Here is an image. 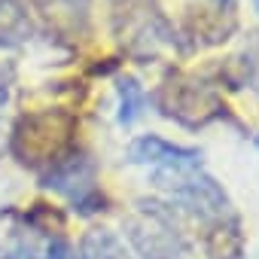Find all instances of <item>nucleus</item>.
I'll use <instances>...</instances> for the list:
<instances>
[{
    "mask_svg": "<svg viewBox=\"0 0 259 259\" xmlns=\"http://www.w3.org/2000/svg\"><path fill=\"white\" fill-rule=\"evenodd\" d=\"M153 183L159 189L168 192V198L174 204H180L183 210L201 217V220H223L229 217V198L223 192V186L201 174L198 168H162L153 174Z\"/></svg>",
    "mask_w": 259,
    "mask_h": 259,
    "instance_id": "nucleus-1",
    "label": "nucleus"
},
{
    "mask_svg": "<svg viewBox=\"0 0 259 259\" xmlns=\"http://www.w3.org/2000/svg\"><path fill=\"white\" fill-rule=\"evenodd\" d=\"M73 132V119L67 113H34L25 116L13 132V153L25 165L55 162Z\"/></svg>",
    "mask_w": 259,
    "mask_h": 259,
    "instance_id": "nucleus-2",
    "label": "nucleus"
},
{
    "mask_svg": "<svg viewBox=\"0 0 259 259\" xmlns=\"http://www.w3.org/2000/svg\"><path fill=\"white\" fill-rule=\"evenodd\" d=\"M125 235L132 247L141 253V259H177L186 250V241L174 226V217L159 204H150L141 210V217L128 220Z\"/></svg>",
    "mask_w": 259,
    "mask_h": 259,
    "instance_id": "nucleus-3",
    "label": "nucleus"
},
{
    "mask_svg": "<svg viewBox=\"0 0 259 259\" xmlns=\"http://www.w3.org/2000/svg\"><path fill=\"white\" fill-rule=\"evenodd\" d=\"M43 186L67 195L82 213H95L104 204V195L95 186V162L82 153H70V156H58L49 168V174L43 177Z\"/></svg>",
    "mask_w": 259,
    "mask_h": 259,
    "instance_id": "nucleus-4",
    "label": "nucleus"
},
{
    "mask_svg": "<svg viewBox=\"0 0 259 259\" xmlns=\"http://www.w3.org/2000/svg\"><path fill=\"white\" fill-rule=\"evenodd\" d=\"M159 107H162L165 116H171L183 125H204V122L217 119L226 110L223 101L207 85L192 82V79H174V82L162 85Z\"/></svg>",
    "mask_w": 259,
    "mask_h": 259,
    "instance_id": "nucleus-5",
    "label": "nucleus"
},
{
    "mask_svg": "<svg viewBox=\"0 0 259 259\" xmlns=\"http://www.w3.org/2000/svg\"><path fill=\"white\" fill-rule=\"evenodd\" d=\"M128 162L162 165V168H201V153L192 147H177L159 135H144L128 147Z\"/></svg>",
    "mask_w": 259,
    "mask_h": 259,
    "instance_id": "nucleus-6",
    "label": "nucleus"
},
{
    "mask_svg": "<svg viewBox=\"0 0 259 259\" xmlns=\"http://www.w3.org/2000/svg\"><path fill=\"white\" fill-rule=\"evenodd\" d=\"M34 25L22 0H0V49H16L31 37Z\"/></svg>",
    "mask_w": 259,
    "mask_h": 259,
    "instance_id": "nucleus-7",
    "label": "nucleus"
},
{
    "mask_svg": "<svg viewBox=\"0 0 259 259\" xmlns=\"http://www.w3.org/2000/svg\"><path fill=\"white\" fill-rule=\"evenodd\" d=\"M207 256L210 259H241L244 253V238H241V226L235 217H223L213 223V229L207 232Z\"/></svg>",
    "mask_w": 259,
    "mask_h": 259,
    "instance_id": "nucleus-8",
    "label": "nucleus"
},
{
    "mask_svg": "<svg viewBox=\"0 0 259 259\" xmlns=\"http://www.w3.org/2000/svg\"><path fill=\"white\" fill-rule=\"evenodd\" d=\"M79 259H128V253L110 229H92L79 241Z\"/></svg>",
    "mask_w": 259,
    "mask_h": 259,
    "instance_id": "nucleus-9",
    "label": "nucleus"
},
{
    "mask_svg": "<svg viewBox=\"0 0 259 259\" xmlns=\"http://www.w3.org/2000/svg\"><path fill=\"white\" fill-rule=\"evenodd\" d=\"M119 101H122V110H119V122L122 125H132L144 113L147 95H144V89H141V82L135 76H122L119 79Z\"/></svg>",
    "mask_w": 259,
    "mask_h": 259,
    "instance_id": "nucleus-10",
    "label": "nucleus"
},
{
    "mask_svg": "<svg viewBox=\"0 0 259 259\" xmlns=\"http://www.w3.org/2000/svg\"><path fill=\"white\" fill-rule=\"evenodd\" d=\"M46 259H73V250H70V244H67L64 238H55V241L49 244Z\"/></svg>",
    "mask_w": 259,
    "mask_h": 259,
    "instance_id": "nucleus-11",
    "label": "nucleus"
},
{
    "mask_svg": "<svg viewBox=\"0 0 259 259\" xmlns=\"http://www.w3.org/2000/svg\"><path fill=\"white\" fill-rule=\"evenodd\" d=\"M7 101H10V73L4 70V64H0V107Z\"/></svg>",
    "mask_w": 259,
    "mask_h": 259,
    "instance_id": "nucleus-12",
    "label": "nucleus"
},
{
    "mask_svg": "<svg viewBox=\"0 0 259 259\" xmlns=\"http://www.w3.org/2000/svg\"><path fill=\"white\" fill-rule=\"evenodd\" d=\"M4 259H37V253H34V247H25V244H22V247H16L13 253H7Z\"/></svg>",
    "mask_w": 259,
    "mask_h": 259,
    "instance_id": "nucleus-13",
    "label": "nucleus"
},
{
    "mask_svg": "<svg viewBox=\"0 0 259 259\" xmlns=\"http://www.w3.org/2000/svg\"><path fill=\"white\" fill-rule=\"evenodd\" d=\"M55 4H64L70 13H85L89 10V0H55Z\"/></svg>",
    "mask_w": 259,
    "mask_h": 259,
    "instance_id": "nucleus-14",
    "label": "nucleus"
},
{
    "mask_svg": "<svg viewBox=\"0 0 259 259\" xmlns=\"http://www.w3.org/2000/svg\"><path fill=\"white\" fill-rule=\"evenodd\" d=\"M0 153H4V135H0Z\"/></svg>",
    "mask_w": 259,
    "mask_h": 259,
    "instance_id": "nucleus-15",
    "label": "nucleus"
},
{
    "mask_svg": "<svg viewBox=\"0 0 259 259\" xmlns=\"http://www.w3.org/2000/svg\"><path fill=\"white\" fill-rule=\"evenodd\" d=\"M253 7H256V13H259V0H253Z\"/></svg>",
    "mask_w": 259,
    "mask_h": 259,
    "instance_id": "nucleus-16",
    "label": "nucleus"
},
{
    "mask_svg": "<svg viewBox=\"0 0 259 259\" xmlns=\"http://www.w3.org/2000/svg\"><path fill=\"white\" fill-rule=\"evenodd\" d=\"M256 141H259V138H256Z\"/></svg>",
    "mask_w": 259,
    "mask_h": 259,
    "instance_id": "nucleus-17",
    "label": "nucleus"
}]
</instances>
